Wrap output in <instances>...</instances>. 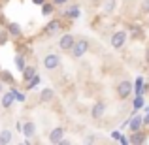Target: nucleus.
Wrapping results in <instances>:
<instances>
[{"label":"nucleus","instance_id":"f257e3e1","mask_svg":"<svg viewBox=\"0 0 149 145\" xmlns=\"http://www.w3.org/2000/svg\"><path fill=\"white\" fill-rule=\"evenodd\" d=\"M89 51V42L87 40H76V44H74V47H72V57L74 58H81L85 53Z\"/></svg>","mask_w":149,"mask_h":145},{"label":"nucleus","instance_id":"f03ea898","mask_svg":"<svg viewBox=\"0 0 149 145\" xmlns=\"http://www.w3.org/2000/svg\"><path fill=\"white\" fill-rule=\"evenodd\" d=\"M109 44H111L113 49H123L125 44H127V32H125V30H117V32H113Z\"/></svg>","mask_w":149,"mask_h":145},{"label":"nucleus","instance_id":"7ed1b4c3","mask_svg":"<svg viewBox=\"0 0 149 145\" xmlns=\"http://www.w3.org/2000/svg\"><path fill=\"white\" fill-rule=\"evenodd\" d=\"M134 91V85L130 83L128 79H125V81H121L119 85H117V96L121 98V100H125V98H128L130 96V92Z\"/></svg>","mask_w":149,"mask_h":145},{"label":"nucleus","instance_id":"20e7f679","mask_svg":"<svg viewBox=\"0 0 149 145\" xmlns=\"http://www.w3.org/2000/svg\"><path fill=\"white\" fill-rule=\"evenodd\" d=\"M44 68L45 70H55V68H58L61 66V57L58 55H55V53H49V55H45L44 57Z\"/></svg>","mask_w":149,"mask_h":145},{"label":"nucleus","instance_id":"39448f33","mask_svg":"<svg viewBox=\"0 0 149 145\" xmlns=\"http://www.w3.org/2000/svg\"><path fill=\"white\" fill-rule=\"evenodd\" d=\"M74 44H76V38H74V34H64V36H61V40H58V49L61 51H72Z\"/></svg>","mask_w":149,"mask_h":145},{"label":"nucleus","instance_id":"423d86ee","mask_svg":"<svg viewBox=\"0 0 149 145\" xmlns=\"http://www.w3.org/2000/svg\"><path fill=\"white\" fill-rule=\"evenodd\" d=\"M61 28H62V23L58 21V19H53V21H49L47 25H45L44 34H45V36H53V34H57Z\"/></svg>","mask_w":149,"mask_h":145},{"label":"nucleus","instance_id":"0eeeda50","mask_svg":"<svg viewBox=\"0 0 149 145\" xmlns=\"http://www.w3.org/2000/svg\"><path fill=\"white\" fill-rule=\"evenodd\" d=\"M62 139H64V128H62V126L53 128L51 134H49V142L57 145V143H62Z\"/></svg>","mask_w":149,"mask_h":145},{"label":"nucleus","instance_id":"6e6552de","mask_svg":"<svg viewBox=\"0 0 149 145\" xmlns=\"http://www.w3.org/2000/svg\"><path fill=\"white\" fill-rule=\"evenodd\" d=\"M104 113H106V104L104 102H96V104L93 105V109H91V117L93 119H102Z\"/></svg>","mask_w":149,"mask_h":145},{"label":"nucleus","instance_id":"1a4fd4ad","mask_svg":"<svg viewBox=\"0 0 149 145\" xmlns=\"http://www.w3.org/2000/svg\"><path fill=\"white\" fill-rule=\"evenodd\" d=\"M142 126H143V117L142 115H134L130 121H128V128H130V132H138Z\"/></svg>","mask_w":149,"mask_h":145},{"label":"nucleus","instance_id":"9d476101","mask_svg":"<svg viewBox=\"0 0 149 145\" xmlns=\"http://www.w3.org/2000/svg\"><path fill=\"white\" fill-rule=\"evenodd\" d=\"M8 34H10V36H13V38H19L23 34L21 25H19V23H8Z\"/></svg>","mask_w":149,"mask_h":145},{"label":"nucleus","instance_id":"9b49d317","mask_svg":"<svg viewBox=\"0 0 149 145\" xmlns=\"http://www.w3.org/2000/svg\"><path fill=\"white\" fill-rule=\"evenodd\" d=\"M13 102H15V94H13V91H10V92H4L2 94V108H11L13 105Z\"/></svg>","mask_w":149,"mask_h":145},{"label":"nucleus","instance_id":"f8f14e48","mask_svg":"<svg viewBox=\"0 0 149 145\" xmlns=\"http://www.w3.org/2000/svg\"><path fill=\"white\" fill-rule=\"evenodd\" d=\"M128 142L130 143H136V145H142V143H146L147 142V138H146V134H142V132H132V136L128 138Z\"/></svg>","mask_w":149,"mask_h":145},{"label":"nucleus","instance_id":"ddd939ff","mask_svg":"<svg viewBox=\"0 0 149 145\" xmlns=\"http://www.w3.org/2000/svg\"><path fill=\"white\" fill-rule=\"evenodd\" d=\"M23 134H25L26 138H32V136L36 134V124H34L32 121H26V123L23 124Z\"/></svg>","mask_w":149,"mask_h":145},{"label":"nucleus","instance_id":"4468645a","mask_svg":"<svg viewBox=\"0 0 149 145\" xmlns=\"http://www.w3.org/2000/svg\"><path fill=\"white\" fill-rule=\"evenodd\" d=\"M79 15H81V10H79V6H76V4L70 6L68 10L64 11V17H68V19H77Z\"/></svg>","mask_w":149,"mask_h":145},{"label":"nucleus","instance_id":"2eb2a0df","mask_svg":"<svg viewBox=\"0 0 149 145\" xmlns=\"http://www.w3.org/2000/svg\"><path fill=\"white\" fill-rule=\"evenodd\" d=\"M53 96H55L53 89H49V87L42 89V92H40V100L42 102H51V100H53Z\"/></svg>","mask_w":149,"mask_h":145},{"label":"nucleus","instance_id":"dca6fc26","mask_svg":"<svg viewBox=\"0 0 149 145\" xmlns=\"http://www.w3.org/2000/svg\"><path fill=\"white\" fill-rule=\"evenodd\" d=\"M34 76H36V68H34V66H25V70H23V79L30 81Z\"/></svg>","mask_w":149,"mask_h":145},{"label":"nucleus","instance_id":"f3484780","mask_svg":"<svg viewBox=\"0 0 149 145\" xmlns=\"http://www.w3.org/2000/svg\"><path fill=\"white\" fill-rule=\"evenodd\" d=\"M55 8H57V6H55L53 2H45L44 6H42V13H44V15H53L55 13Z\"/></svg>","mask_w":149,"mask_h":145},{"label":"nucleus","instance_id":"a211bd4d","mask_svg":"<svg viewBox=\"0 0 149 145\" xmlns=\"http://www.w3.org/2000/svg\"><path fill=\"white\" fill-rule=\"evenodd\" d=\"M6 143H11V132L10 130L0 132V145H6Z\"/></svg>","mask_w":149,"mask_h":145},{"label":"nucleus","instance_id":"6ab92c4d","mask_svg":"<svg viewBox=\"0 0 149 145\" xmlns=\"http://www.w3.org/2000/svg\"><path fill=\"white\" fill-rule=\"evenodd\" d=\"M142 108H143V96L142 94H136L134 104H132V109H134V113H136L138 109H142Z\"/></svg>","mask_w":149,"mask_h":145},{"label":"nucleus","instance_id":"aec40b11","mask_svg":"<svg viewBox=\"0 0 149 145\" xmlns=\"http://www.w3.org/2000/svg\"><path fill=\"white\" fill-rule=\"evenodd\" d=\"M143 89H147V87L143 85L142 77H138V79H136V85H134V92H136V94H143Z\"/></svg>","mask_w":149,"mask_h":145},{"label":"nucleus","instance_id":"412c9836","mask_svg":"<svg viewBox=\"0 0 149 145\" xmlns=\"http://www.w3.org/2000/svg\"><path fill=\"white\" fill-rule=\"evenodd\" d=\"M15 66H17L21 72L25 70V66H26V64H25V57H23V55H15Z\"/></svg>","mask_w":149,"mask_h":145},{"label":"nucleus","instance_id":"4be33fe9","mask_svg":"<svg viewBox=\"0 0 149 145\" xmlns=\"http://www.w3.org/2000/svg\"><path fill=\"white\" fill-rule=\"evenodd\" d=\"M0 79H2L4 83H11V85L15 83V81H13V76H11L10 72H0Z\"/></svg>","mask_w":149,"mask_h":145},{"label":"nucleus","instance_id":"5701e85b","mask_svg":"<svg viewBox=\"0 0 149 145\" xmlns=\"http://www.w3.org/2000/svg\"><path fill=\"white\" fill-rule=\"evenodd\" d=\"M115 2H117V0H108V2H106V6H104V11H106V13H111V11H113Z\"/></svg>","mask_w":149,"mask_h":145},{"label":"nucleus","instance_id":"b1692460","mask_svg":"<svg viewBox=\"0 0 149 145\" xmlns=\"http://www.w3.org/2000/svg\"><path fill=\"white\" fill-rule=\"evenodd\" d=\"M38 83H40V77H38V74H36V76H34L32 79L29 81V85H26V89H29V91H30V89H34V87H36Z\"/></svg>","mask_w":149,"mask_h":145},{"label":"nucleus","instance_id":"393cba45","mask_svg":"<svg viewBox=\"0 0 149 145\" xmlns=\"http://www.w3.org/2000/svg\"><path fill=\"white\" fill-rule=\"evenodd\" d=\"M11 91H13V94H15V100H19V102H25V94H21V92L17 91V89H11Z\"/></svg>","mask_w":149,"mask_h":145},{"label":"nucleus","instance_id":"a878e982","mask_svg":"<svg viewBox=\"0 0 149 145\" xmlns=\"http://www.w3.org/2000/svg\"><path fill=\"white\" fill-rule=\"evenodd\" d=\"M111 138H113V139H117V142H121V138H123L121 130H113V132H111Z\"/></svg>","mask_w":149,"mask_h":145},{"label":"nucleus","instance_id":"bb28decb","mask_svg":"<svg viewBox=\"0 0 149 145\" xmlns=\"http://www.w3.org/2000/svg\"><path fill=\"white\" fill-rule=\"evenodd\" d=\"M142 11L143 13H149V0H143L142 2Z\"/></svg>","mask_w":149,"mask_h":145},{"label":"nucleus","instance_id":"cd10ccee","mask_svg":"<svg viewBox=\"0 0 149 145\" xmlns=\"http://www.w3.org/2000/svg\"><path fill=\"white\" fill-rule=\"evenodd\" d=\"M132 36H134V38H142V30H140L138 26H136V28H132Z\"/></svg>","mask_w":149,"mask_h":145},{"label":"nucleus","instance_id":"c85d7f7f","mask_svg":"<svg viewBox=\"0 0 149 145\" xmlns=\"http://www.w3.org/2000/svg\"><path fill=\"white\" fill-rule=\"evenodd\" d=\"M8 42V34L6 32H0V45H4Z\"/></svg>","mask_w":149,"mask_h":145},{"label":"nucleus","instance_id":"c756f323","mask_svg":"<svg viewBox=\"0 0 149 145\" xmlns=\"http://www.w3.org/2000/svg\"><path fill=\"white\" fill-rule=\"evenodd\" d=\"M51 2H53L55 6H64V4L68 2V0H51Z\"/></svg>","mask_w":149,"mask_h":145},{"label":"nucleus","instance_id":"7c9ffc66","mask_svg":"<svg viewBox=\"0 0 149 145\" xmlns=\"http://www.w3.org/2000/svg\"><path fill=\"white\" fill-rule=\"evenodd\" d=\"M83 142H85V143H93V142H96V138H95V136H87Z\"/></svg>","mask_w":149,"mask_h":145},{"label":"nucleus","instance_id":"2f4dec72","mask_svg":"<svg viewBox=\"0 0 149 145\" xmlns=\"http://www.w3.org/2000/svg\"><path fill=\"white\" fill-rule=\"evenodd\" d=\"M149 124V108H147V113H146V117H143V126H147Z\"/></svg>","mask_w":149,"mask_h":145},{"label":"nucleus","instance_id":"473e14b6","mask_svg":"<svg viewBox=\"0 0 149 145\" xmlns=\"http://www.w3.org/2000/svg\"><path fill=\"white\" fill-rule=\"evenodd\" d=\"M32 2H34V4H36V6H44V4H45V2H47V0H32Z\"/></svg>","mask_w":149,"mask_h":145},{"label":"nucleus","instance_id":"72a5a7b5","mask_svg":"<svg viewBox=\"0 0 149 145\" xmlns=\"http://www.w3.org/2000/svg\"><path fill=\"white\" fill-rule=\"evenodd\" d=\"M2 92H4V81L0 79V94H2Z\"/></svg>","mask_w":149,"mask_h":145},{"label":"nucleus","instance_id":"f704fd0d","mask_svg":"<svg viewBox=\"0 0 149 145\" xmlns=\"http://www.w3.org/2000/svg\"><path fill=\"white\" fill-rule=\"evenodd\" d=\"M146 60L149 62V49H147V53H146Z\"/></svg>","mask_w":149,"mask_h":145},{"label":"nucleus","instance_id":"c9c22d12","mask_svg":"<svg viewBox=\"0 0 149 145\" xmlns=\"http://www.w3.org/2000/svg\"><path fill=\"white\" fill-rule=\"evenodd\" d=\"M0 32H2V30H0Z\"/></svg>","mask_w":149,"mask_h":145}]
</instances>
